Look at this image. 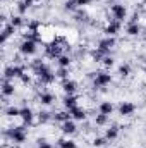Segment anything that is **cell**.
<instances>
[{
	"mask_svg": "<svg viewBox=\"0 0 146 148\" xmlns=\"http://www.w3.org/2000/svg\"><path fill=\"white\" fill-rule=\"evenodd\" d=\"M35 76H36V79L41 84H52V83L57 79L55 73H53L46 64H43L40 59L35 62Z\"/></svg>",
	"mask_w": 146,
	"mask_h": 148,
	"instance_id": "cell-1",
	"label": "cell"
},
{
	"mask_svg": "<svg viewBox=\"0 0 146 148\" xmlns=\"http://www.w3.org/2000/svg\"><path fill=\"white\" fill-rule=\"evenodd\" d=\"M46 53H48L52 59H59V57L62 55V47L57 45V43H50V45L46 47Z\"/></svg>",
	"mask_w": 146,
	"mask_h": 148,
	"instance_id": "cell-16",
	"label": "cell"
},
{
	"mask_svg": "<svg viewBox=\"0 0 146 148\" xmlns=\"http://www.w3.org/2000/svg\"><path fill=\"white\" fill-rule=\"evenodd\" d=\"M2 2H5V0H2Z\"/></svg>",
	"mask_w": 146,
	"mask_h": 148,
	"instance_id": "cell-39",
	"label": "cell"
},
{
	"mask_svg": "<svg viewBox=\"0 0 146 148\" xmlns=\"http://www.w3.org/2000/svg\"><path fill=\"white\" fill-rule=\"evenodd\" d=\"M62 90L65 95H76L77 93V83L74 79H65V81H62Z\"/></svg>",
	"mask_w": 146,
	"mask_h": 148,
	"instance_id": "cell-12",
	"label": "cell"
},
{
	"mask_svg": "<svg viewBox=\"0 0 146 148\" xmlns=\"http://www.w3.org/2000/svg\"><path fill=\"white\" fill-rule=\"evenodd\" d=\"M115 47V38L113 36H105L102 38L100 41H98V47H96V50L100 52V53H103V55H110V50Z\"/></svg>",
	"mask_w": 146,
	"mask_h": 148,
	"instance_id": "cell-7",
	"label": "cell"
},
{
	"mask_svg": "<svg viewBox=\"0 0 146 148\" xmlns=\"http://www.w3.org/2000/svg\"><path fill=\"white\" fill-rule=\"evenodd\" d=\"M108 117L110 115H105V114H100V112H98V115L95 117V124H96V126H107Z\"/></svg>",
	"mask_w": 146,
	"mask_h": 148,
	"instance_id": "cell-28",
	"label": "cell"
},
{
	"mask_svg": "<svg viewBox=\"0 0 146 148\" xmlns=\"http://www.w3.org/2000/svg\"><path fill=\"white\" fill-rule=\"evenodd\" d=\"M110 14H112V19H115L119 23H124L127 19V7L124 3H112Z\"/></svg>",
	"mask_w": 146,
	"mask_h": 148,
	"instance_id": "cell-3",
	"label": "cell"
},
{
	"mask_svg": "<svg viewBox=\"0 0 146 148\" xmlns=\"http://www.w3.org/2000/svg\"><path fill=\"white\" fill-rule=\"evenodd\" d=\"M107 143H108V140H107L105 136H96V138L93 140V147L95 148H103Z\"/></svg>",
	"mask_w": 146,
	"mask_h": 148,
	"instance_id": "cell-29",
	"label": "cell"
},
{
	"mask_svg": "<svg viewBox=\"0 0 146 148\" xmlns=\"http://www.w3.org/2000/svg\"><path fill=\"white\" fill-rule=\"evenodd\" d=\"M50 117H52V115H50L48 112H40V114H38V121H40V124L48 122V121H50Z\"/></svg>",
	"mask_w": 146,
	"mask_h": 148,
	"instance_id": "cell-33",
	"label": "cell"
},
{
	"mask_svg": "<svg viewBox=\"0 0 146 148\" xmlns=\"http://www.w3.org/2000/svg\"><path fill=\"white\" fill-rule=\"evenodd\" d=\"M91 2H93V0H76L77 7H88V5H89Z\"/></svg>",
	"mask_w": 146,
	"mask_h": 148,
	"instance_id": "cell-36",
	"label": "cell"
},
{
	"mask_svg": "<svg viewBox=\"0 0 146 148\" xmlns=\"http://www.w3.org/2000/svg\"><path fill=\"white\" fill-rule=\"evenodd\" d=\"M36 143H38L36 148H53V147H52V143H50V141H46V140H38Z\"/></svg>",
	"mask_w": 146,
	"mask_h": 148,
	"instance_id": "cell-35",
	"label": "cell"
},
{
	"mask_svg": "<svg viewBox=\"0 0 146 148\" xmlns=\"http://www.w3.org/2000/svg\"><path fill=\"white\" fill-rule=\"evenodd\" d=\"M120 24L122 23H119V21H115V19H112L107 23V26H105V29H103V33L107 35V36H117L119 35V31H120Z\"/></svg>",
	"mask_w": 146,
	"mask_h": 148,
	"instance_id": "cell-9",
	"label": "cell"
},
{
	"mask_svg": "<svg viewBox=\"0 0 146 148\" xmlns=\"http://www.w3.org/2000/svg\"><path fill=\"white\" fill-rule=\"evenodd\" d=\"M71 115H72L74 121H86V117H88V114L84 109H81L79 105L77 107H74L72 110H71Z\"/></svg>",
	"mask_w": 146,
	"mask_h": 148,
	"instance_id": "cell-20",
	"label": "cell"
},
{
	"mask_svg": "<svg viewBox=\"0 0 146 148\" xmlns=\"http://www.w3.org/2000/svg\"><path fill=\"white\" fill-rule=\"evenodd\" d=\"M5 136L14 143V145H23L26 141V131L23 126H16V127H10L5 131Z\"/></svg>",
	"mask_w": 146,
	"mask_h": 148,
	"instance_id": "cell-2",
	"label": "cell"
},
{
	"mask_svg": "<svg viewBox=\"0 0 146 148\" xmlns=\"http://www.w3.org/2000/svg\"><path fill=\"white\" fill-rule=\"evenodd\" d=\"M5 115H7V117H12V119H14V117H19V115H21V109L10 105V107L5 109Z\"/></svg>",
	"mask_w": 146,
	"mask_h": 148,
	"instance_id": "cell-27",
	"label": "cell"
},
{
	"mask_svg": "<svg viewBox=\"0 0 146 148\" xmlns=\"http://www.w3.org/2000/svg\"><path fill=\"white\" fill-rule=\"evenodd\" d=\"M21 121L24 122V124H33V121H35V112L31 107H28V105H24V107H21Z\"/></svg>",
	"mask_w": 146,
	"mask_h": 148,
	"instance_id": "cell-10",
	"label": "cell"
},
{
	"mask_svg": "<svg viewBox=\"0 0 146 148\" xmlns=\"http://www.w3.org/2000/svg\"><path fill=\"white\" fill-rule=\"evenodd\" d=\"M31 5L29 3H26L24 0H21L19 3H17V12H19V16H23V14H26L28 12V9H29Z\"/></svg>",
	"mask_w": 146,
	"mask_h": 148,
	"instance_id": "cell-31",
	"label": "cell"
},
{
	"mask_svg": "<svg viewBox=\"0 0 146 148\" xmlns=\"http://www.w3.org/2000/svg\"><path fill=\"white\" fill-rule=\"evenodd\" d=\"M60 131L65 134V136H72L77 133V126H76V121L71 119V121H65V122H62L60 124Z\"/></svg>",
	"mask_w": 146,
	"mask_h": 148,
	"instance_id": "cell-11",
	"label": "cell"
},
{
	"mask_svg": "<svg viewBox=\"0 0 146 148\" xmlns=\"http://www.w3.org/2000/svg\"><path fill=\"white\" fill-rule=\"evenodd\" d=\"M77 102H79L77 95H65V98H64V107H65V110H72L74 107H77Z\"/></svg>",
	"mask_w": 146,
	"mask_h": 148,
	"instance_id": "cell-17",
	"label": "cell"
},
{
	"mask_svg": "<svg viewBox=\"0 0 146 148\" xmlns=\"http://www.w3.org/2000/svg\"><path fill=\"white\" fill-rule=\"evenodd\" d=\"M64 7H65V10H76L77 9V3H76V0H67L64 3Z\"/></svg>",
	"mask_w": 146,
	"mask_h": 148,
	"instance_id": "cell-34",
	"label": "cell"
},
{
	"mask_svg": "<svg viewBox=\"0 0 146 148\" xmlns=\"http://www.w3.org/2000/svg\"><path fill=\"white\" fill-rule=\"evenodd\" d=\"M14 31H16V28H14L10 23H9V24H3V29H2V43H3V45L7 43L9 38L14 35Z\"/></svg>",
	"mask_w": 146,
	"mask_h": 148,
	"instance_id": "cell-19",
	"label": "cell"
},
{
	"mask_svg": "<svg viewBox=\"0 0 146 148\" xmlns=\"http://www.w3.org/2000/svg\"><path fill=\"white\" fill-rule=\"evenodd\" d=\"M38 102H40V105H45V107H48V105H52V103L55 102V97H53V93L43 91V93H40V97H38Z\"/></svg>",
	"mask_w": 146,
	"mask_h": 148,
	"instance_id": "cell-15",
	"label": "cell"
},
{
	"mask_svg": "<svg viewBox=\"0 0 146 148\" xmlns=\"http://www.w3.org/2000/svg\"><path fill=\"white\" fill-rule=\"evenodd\" d=\"M19 52H21V55H24V57L35 55L38 52V41L36 40H23L21 45H19Z\"/></svg>",
	"mask_w": 146,
	"mask_h": 148,
	"instance_id": "cell-4",
	"label": "cell"
},
{
	"mask_svg": "<svg viewBox=\"0 0 146 148\" xmlns=\"http://www.w3.org/2000/svg\"><path fill=\"white\" fill-rule=\"evenodd\" d=\"M57 145H59V148H77V143L69 138H60L57 141Z\"/></svg>",
	"mask_w": 146,
	"mask_h": 148,
	"instance_id": "cell-23",
	"label": "cell"
},
{
	"mask_svg": "<svg viewBox=\"0 0 146 148\" xmlns=\"http://www.w3.org/2000/svg\"><path fill=\"white\" fill-rule=\"evenodd\" d=\"M57 77H60V79H69V67H59L57 69V73H55Z\"/></svg>",
	"mask_w": 146,
	"mask_h": 148,
	"instance_id": "cell-30",
	"label": "cell"
},
{
	"mask_svg": "<svg viewBox=\"0 0 146 148\" xmlns=\"http://www.w3.org/2000/svg\"><path fill=\"white\" fill-rule=\"evenodd\" d=\"M14 93H16V86H14V81L3 79V83H2V95H3V97H12Z\"/></svg>",
	"mask_w": 146,
	"mask_h": 148,
	"instance_id": "cell-13",
	"label": "cell"
},
{
	"mask_svg": "<svg viewBox=\"0 0 146 148\" xmlns=\"http://www.w3.org/2000/svg\"><path fill=\"white\" fill-rule=\"evenodd\" d=\"M141 31H143V28H141V24H139V23H129V24H127V28H126L127 36H139V35H141Z\"/></svg>",
	"mask_w": 146,
	"mask_h": 148,
	"instance_id": "cell-14",
	"label": "cell"
},
{
	"mask_svg": "<svg viewBox=\"0 0 146 148\" xmlns=\"http://www.w3.org/2000/svg\"><path fill=\"white\" fill-rule=\"evenodd\" d=\"M102 64H103L107 69H110V67H113L115 60H113V57H110V55H105V57H103V60H102Z\"/></svg>",
	"mask_w": 146,
	"mask_h": 148,
	"instance_id": "cell-32",
	"label": "cell"
},
{
	"mask_svg": "<svg viewBox=\"0 0 146 148\" xmlns=\"http://www.w3.org/2000/svg\"><path fill=\"white\" fill-rule=\"evenodd\" d=\"M23 76H24V67H21V66H9L3 71V79H9V81L21 79Z\"/></svg>",
	"mask_w": 146,
	"mask_h": 148,
	"instance_id": "cell-6",
	"label": "cell"
},
{
	"mask_svg": "<svg viewBox=\"0 0 146 148\" xmlns=\"http://www.w3.org/2000/svg\"><path fill=\"white\" fill-rule=\"evenodd\" d=\"M143 2H145V5H146V0H143Z\"/></svg>",
	"mask_w": 146,
	"mask_h": 148,
	"instance_id": "cell-38",
	"label": "cell"
},
{
	"mask_svg": "<svg viewBox=\"0 0 146 148\" xmlns=\"http://www.w3.org/2000/svg\"><path fill=\"white\" fill-rule=\"evenodd\" d=\"M53 119L59 121V122L62 124V122H65V121H71L72 115H71V110H60V112H57V114L53 115Z\"/></svg>",
	"mask_w": 146,
	"mask_h": 148,
	"instance_id": "cell-22",
	"label": "cell"
},
{
	"mask_svg": "<svg viewBox=\"0 0 146 148\" xmlns=\"http://www.w3.org/2000/svg\"><path fill=\"white\" fill-rule=\"evenodd\" d=\"M112 74L107 73V71H100V73L95 74V79H93V86L96 88V90H102V88H105V86H108L110 83H112Z\"/></svg>",
	"mask_w": 146,
	"mask_h": 148,
	"instance_id": "cell-5",
	"label": "cell"
},
{
	"mask_svg": "<svg viewBox=\"0 0 146 148\" xmlns=\"http://www.w3.org/2000/svg\"><path fill=\"white\" fill-rule=\"evenodd\" d=\"M117 110H119V115H122V117H131L136 112V105L132 102H120Z\"/></svg>",
	"mask_w": 146,
	"mask_h": 148,
	"instance_id": "cell-8",
	"label": "cell"
},
{
	"mask_svg": "<svg viewBox=\"0 0 146 148\" xmlns=\"http://www.w3.org/2000/svg\"><path fill=\"white\" fill-rule=\"evenodd\" d=\"M57 64H59V67H71L72 60H71L69 55H64V53H62V55L57 59Z\"/></svg>",
	"mask_w": 146,
	"mask_h": 148,
	"instance_id": "cell-24",
	"label": "cell"
},
{
	"mask_svg": "<svg viewBox=\"0 0 146 148\" xmlns=\"http://www.w3.org/2000/svg\"><path fill=\"white\" fill-rule=\"evenodd\" d=\"M24 2H26V3H29V5H31V3H33V2H35V0H24Z\"/></svg>",
	"mask_w": 146,
	"mask_h": 148,
	"instance_id": "cell-37",
	"label": "cell"
},
{
	"mask_svg": "<svg viewBox=\"0 0 146 148\" xmlns=\"http://www.w3.org/2000/svg\"><path fill=\"white\" fill-rule=\"evenodd\" d=\"M108 141H115L117 138H119V127L117 126H110L105 129V134H103Z\"/></svg>",
	"mask_w": 146,
	"mask_h": 148,
	"instance_id": "cell-21",
	"label": "cell"
},
{
	"mask_svg": "<svg viewBox=\"0 0 146 148\" xmlns=\"http://www.w3.org/2000/svg\"><path fill=\"white\" fill-rule=\"evenodd\" d=\"M119 76L120 77H129L131 76V66L129 64H120L119 66Z\"/></svg>",
	"mask_w": 146,
	"mask_h": 148,
	"instance_id": "cell-26",
	"label": "cell"
},
{
	"mask_svg": "<svg viewBox=\"0 0 146 148\" xmlns=\"http://www.w3.org/2000/svg\"><path fill=\"white\" fill-rule=\"evenodd\" d=\"M10 24H12L16 29H17V28H23V26H24L23 16H19V14H17V16H12V17H10Z\"/></svg>",
	"mask_w": 146,
	"mask_h": 148,
	"instance_id": "cell-25",
	"label": "cell"
},
{
	"mask_svg": "<svg viewBox=\"0 0 146 148\" xmlns=\"http://www.w3.org/2000/svg\"><path fill=\"white\" fill-rule=\"evenodd\" d=\"M115 110V107H113V103L108 102V100H105V102H102L100 105H98V112L100 114H105V115H112V112Z\"/></svg>",
	"mask_w": 146,
	"mask_h": 148,
	"instance_id": "cell-18",
	"label": "cell"
}]
</instances>
